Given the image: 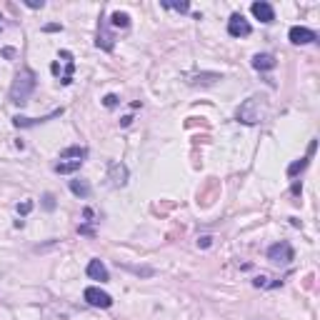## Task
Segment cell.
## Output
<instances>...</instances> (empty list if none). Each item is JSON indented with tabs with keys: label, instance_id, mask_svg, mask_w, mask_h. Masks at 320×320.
<instances>
[{
	"label": "cell",
	"instance_id": "obj_4",
	"mask_svg": "<svg viewBox=\"0 0 320 320\" xmlns=\"http://www.w3.org/2000/svg\"><path fill=\"white\" fill-rule=\"evenodd\" d=\"M250 23L240 15V13H233L230 15V20H228V33L233 35V38H245V35H250Z\"/></svg>",
	"mask_w": 320,
	"mask_h": 320
},
{
	"label": "cell",
	"instance_id": "obj_7",
	"mask_svg": "<svg viewBox=\"0 0 320 320\" xmlns=\"http://www.w3.org/2000/svg\"><path fill=\"white\" fill-rule=\"evenodd\" d=\"M95 45L98 48H103V50H113L115 48V35L108 30V20L105 18H100V25H98V40H95Z\"/></svg>",
	"mask_w": 320,
	"mask_h": 320
},
{
	"label": "cell",
	"instance_id": "obj_17",
	"mask_svg": "<svg viewBox=\"0 0 320 320\" xmlns=\"http://www.w3.org/2000/svg\"><path fill=\"white\" fill-rule=\"evenodd\" d=\"M110 23H113V28H128V25H130V15L115 10V13L110 15Z\"/></svg>",
	"mask_w": 320,
	"mask_h": 320
},
{
	"label": "cell",
	"instance_id": "obj_28",
	"mask_svg": "<svg viewBox=\"0 0 320 320\" xmlns=\"http://www.w3.org/2000/svg\"><path fill=\"white\" fill-rule=\"evenodd\" d=\"M130 123H133V118H130V115H125V118H123V120H120V125H123V128H128V125H130Z\"/></svg>",
	"mask_w": 320,
	"mask_h": 320
},
{
	"label": "cell",
	"instance_id": "obj_18",
	"mask_svg": "<svg viewBox=\"0 0 320 320\" xmlns=\"http://www.w3.org/2000/svg\"><path fill=\"white\" fill-rule=\"evenodd\" d=\"M215 80H220L218 73H203V75H195L190 83H193V85H200V83H203V85H210V83H215Z\"/></svg>",
	"mask_w": 320,
	"mask_h": 320
},
{
	"label": "cell",
	"instance_id": "obj_21",
	"mask_svg": "<svg viewBox=\"0 0 320 320\" xmlns=\"http://www.w3.org/2000/svg\"><path fill=\"white\" fill-rule=\"evenodd\" d=\"M43 208H45V210H55V195H53V193H45V195H43Z\"/></svg>",
	"mask_w": 320,
	"mask_h": 320
},
{
	"label": "cell",
	"instance_id": "obj_9",
	"mask_svg": "<svg viewBox=\"0 0 320 320\" xmlns=\"http://www.w3.org/2000/svg\"><path fill=\"white\" fill-rule=\"evenodd\" d=\"M108 180H110V185H115V188H123V185L128 183V168H125L123 163H110Z\"/></svg>",
	"mask_w": 320,
	"mask_h": 320
},
{
	"label": "cell",
	"instance_id": "obj_13",
	"mask_svg": "<svg viewBox=\"0 0 320 320\" xmlns=\"http://www.w3.org/2000/svg\"><path fill=\"white\" fill-rule=\"evenodd\" d=\"M278 65V60H275V55H270V53H258L255 58H253V68L255 70H273Z\"/></svg>",
	"mask_w": 320,
	"mask_h": 320
},
{
	"label": "cell",
	"instance_id": "obj_27",
	"mask_svg": "<svg viewBox=\"0 0 320 320\" xmlns=\"http://www.w3.org/2000/svg\"><path fill=\"white\" fill-rule=\"evenodd\" d=\"M15 55H18V53H15L13 48H5V50H3V58H8V60H13Z\"/></svg>",
	"mask_w": 320,
	"mask_h": 320
},
{
	"label": "cell",
	"instance_id": "obj_14",
	"mask_svg": "<svg viewBox=\"0 0 320 320\" xmlns=\"http://www.w3.org/2000/svg\"><path fill=\"white\" fill-rule=\"evenodd\" d=\"M70 190H73V195H78V198H90V183L83 180V178L70 180Z\"/></svg>",
	"mask_w": 320,
	"mask_h": 320
},
{
	"label": "cell",
	"instance_id": "obj_6",
	"mask_svg": "<svg viewBox=\"0 0 320 320\" xmlns=\"http://www.w3.org/2000/svg\"><path fill=\"white\" fill-rule=\"evenodd\" d=\"M83 298H85V303H90L93 308H110V305H113V298H110L105 290H100V288H85Z\"/></svg>",
	"mask_w": 320,
	"mask_h": 320
},
{
	"label": "cell",
	"instance_id": "obj_20",
	"mask_svg": "<svg viewBox=\"0 0 320 320\" xmlns=\"http://www.w3.org/2000/svg\"><path fill=\"white\" fill-rule=\"evenodd\" d=\"M163 5L170 8V10H178V13H188V10H190V3H168V0H165Z\"/></svg>",
	"mask_w": 320,
	"mask_h": 320
},
{
	"label": "cell",
	"instance_id": "obj_8",
	"mask_svg": "<svg viewBox=\"0 0 320 320\" xmlns=\"http://www.w3.org/2000/svg\"><path fill=\"white\" fill-rule=\"evenodd\" d=\"M288 38H290V43H295V45H308V43H315V40H318V35H315L313 30H308V28H300V25L290 28Z\"/></svg>",
	"mask_w": 320,
	"mask_h": 320
},
{
	"label": "cell",
	"instance_id": "obj_10",
	"mask_svg": "<svg viewBox=\"0 0 320 320\" xmlns=\"http://www.w3.org/2000/svg\"><path fill=\"white\" fill-rule=\"evenodd\" d=\"M250 10H253V15H255L260 23H265V25L275 20L273 5H270V3H265V0H260V3H253V5H250Z\"/></svg>",
	"mask_w": 320,
	"mask_h": 320
},
{
	"label": "cell",
	"instance_id": "obj_11",
	"mask_svg": "<svg viewBox=\"0 0 320 320\" xmlns=\"http://www.w3.org/2000/svg\"><path fill=\"white\" fill-rule=\"evenodd\" d=\"M218 190H220L218 180H213V178H210L205 188H200V193H198V200H200V203H203V205H210L213 200H215V195H218Z\"/></svg>",
	"mask_w": 320,
	"mask_h": 320
},
{
	"label": "cell",
	"instance_id": "obj_12",
	"mask_svg": "<svg viewBox=\"0 0 320 320\" xmlns=\"http://www.w3.org/2000/svg\"><path fill=\"white\" fill-rule=\"evenodd\" d=\"M88 275L93 278V280H100V283H108L110 280V275H108V268L103 265V260H90L88 263Z\"/></svg>",
	"mask_w": 320,
	"mask_h": 320
},
{
	"label": "cell",
	"instance_id": "obj_26",
	"mask_svg": "<svg viewBox=\"0 0 320 320\" xmlns=\"http://www.w3.org/2000/svg\"><path fill=\"white\" fill-rule=\"evenodd\" d=\"M43 30H45V33H55V30H63V25H60V23H50V25H45Z\"/></svg>",
	"mask_w": 320,
	"mask_h": 320
},
{
	"label": "cell",
	"instance_id": "obj_23",
	"mask_svg": "<svg viewBox=\"0 0 320 320\" xmlns=\"http://www.w3.org/2000/svg\"><path fill=\"white\" fill-rule=\"evenodd\" d=\"M30 210H33V203H30V200H25V203L18 205V213H20V215H28Z\"/></svg>",
	"mask_w": 320,
	"mask_h": 320
},
{
	"label": "cell",
	"instance_id": "obj_30",
	"mask_svg": "<svg viewBox=\"0 0 320 320\" xmlns=\"http://www.w3.org/2000/svg\"><path fill=\"white\" fill-rule=\"evenodd\" d=\"M3 28H5V23H3V15H0V33H3Z\"/></svg>",
	"mask_w": 320,
	"mask_h": 320
},
{
	"label": "cell",
	"instance_id": "obj_5",
	"mask_svg": "<svg viewBox=\"0 0 320 320\" xmlns=\"http://www.w3.org/2000/svg\"><path fill=\"white\" fill-rule=\"evenodd\" d=\"M60 115H63V108H58V110H53V113H48V115H43V118H23V115H15V118H13V125H15V128H33V125L48 123V120L60 118Z\"/></svg>",
	"mask_w": 320,
	"mask_h": 320
},
{
	"label": "cell",
	"instance_id": "obj_29",
	"mask_svg": "<svg viewBox=\"0 0 320 320\" xmlns=\"http://www.w3.org/2000/svg\"><path fill=\"white\" fill-rule=\"evenodd\" d=\"M253 283H255V285H258V288H260V285H265V278H263V275H260V278H255V280H253Z\"/></svg>",
	"mask_w": 320,
	"mask_h": 320
},
{
	"label": "cell",
	"instance_id": "obj_3",
	"mask_svg": "<svg viewBox=\"0 0 320 320\" xmlns=\"http://www.w3.org/2000/svg\"><path fill=\"white\" fill-rule=\"evenodd\" d=\"M268 260L275 263V265H290V263L295 260V253H293L290 243L280 240V243H275V245L268 248Z\"/></svg>",
	"mask_w": 320,
	"mask_h": 320
},
{
	"label": "cell",
	"instance_id": "obj_16",
	"mask_svg": "<svg viewBox=\"0 0 320 320\" xmlns=\"http://www.w3.org/2000/svg\"><path fill=\"white\" fill-rule=\"evenodd\" d=\"M60 158H63V160H65V158H75V160H85V158H88V148H80V145H73V148L63 150V153H60Z\"/></svg>",
	"mask_w": 320,
	"mask_h": 320
},
{
	"label": "cell",
	"instance_id": "obj_2",
	"mask_svg": "<svg viewBox=\"0 0 320 320\" xmlns=\"http://www.w3.org/2000/svg\"><path fill=\"white\" fill-rule=\"evenodd\" d=\"M238 120L245 125H255L263 120V103L260 98H248L243 105L238 108Z\"/></svg>",
	"mask_w": 320,
	"mask_h": 320
},
{
	"label": "cell",
	"instance_id": "obj_15",
	"mask_svg": "<svg viewBox=\"0 0 320 320\" xmlns=\"http://www.w3.org/2000/svg\"><path fill=\"white\" fill-rule=\"evenodd\" d=\"M80 165H83V160H65V163H55L53 170L60 173V175H70V173L80 170Z\"/></svg>",
	"mask_w": 320,
	"mask_h": 320
},
{
	"label": "cell",
	"instance_id": "obj_1",
	"mask_svg": "<svg viewBox=\"0 0 320 320\" xmlns=\"http://www.w3.org/2000/svg\"><path fill=\"white\" fill-rule=\"evenodd\" d=\"M35 83H38V75H35L30 68H23V70L15 75V80H13L10 100H13L15 105H25L28 98H30V93L35 90Z\"/></svg>",
	"mask_w": 320,
	"mask_h": 320
},
{
	"label": "cell",
	"instance_id": "obj_19",
	"mask_svg": "<svg viewBox=\"0 0 320 320\" xmlns=\"http://www.w3.org/2000/svg\"><path fill=\"white\" fill-rule=\"evenodd\" d=\"M308 168V158H300V160H295V163L288 168V178H295L298 173H303Z\"/></svg>",
	"mask_w": 320,
	"mask_h": 320
},
{
	"label": "cell",
	"instance_id": "obj_24",
	"mask_svg": "<svg viewBox=\"0 0 320 320\" xmlns=\"http://www.w3.org/2000/svg\"><path fill=\"white\" fill-rule=\"evenodd\" d=\"M210 245H213V238L210 235H203V238L198 240V248H210Z\"/></svg>",
	"mask_w": 320,
	"mask_h": 320
},
{
	"label": "cell",
	"instance_id": "obj_25",
	"mask_svg": "<svg viewBox=\"0 0 320 320\" xmlns=\"http://www.w3.org/2000/svg\"><path fill=\"white\" fill-rule=\"evenodd\" d=\"M25 5L28 8H43L45 3H43V0H25Z\"/></svg>",
	"mask_w": 320,
	"mask_h": 320
},
{
	"label": "cell",
	"instance_id": "obj_22",
	"mask_svg": "<svg viewBox=\"0 0 320 320\" xmlns=\"http://www.w3.org/2000/svg\"><path fill=\"white\" fill-rule=\"evenodd\" d=\"M118 103H120V100H118V95H115V93H108V95L103 98V105H105V108H115Z\"/></svg>",
	"mask_w": 320,
	"mask_h": 320
}]
</instances>
